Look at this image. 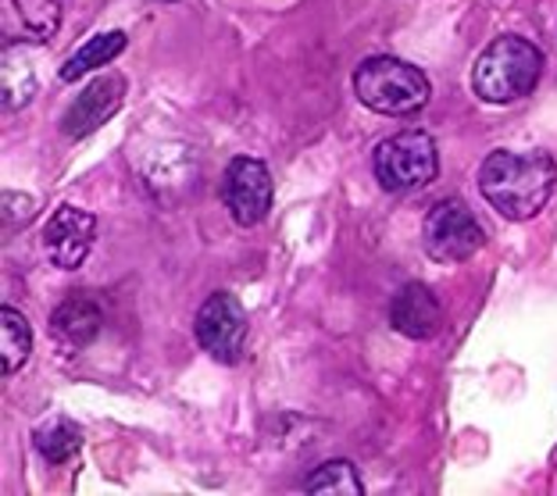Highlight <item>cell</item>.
I'll return each mask as SVG.
<instances>
[{
    "instance_id": "2e32d148",
    "label": "cell",
    "mask_w": 557,
    "mask_h": 496,
    "mask_svg": "<svg viewBox=\"0 0 557 496\" xmlns=\"http://www.w3.org/2000/svg\"><path fill=\"white\" fill-rule=\"evenodd\" d=\"M304 489L308 493H350V496H361L364 486L358 479V468L350 461H325L322 468H314L304 482Z\"/></svg>"
},
{
    "instance_id": "7c38bea8",
    "label": "cell",
    "mask_w": 557,
    "mask_h": 496,
    "mask_svg": "<svg viewBox=\"0 0 557 496\" xmlns=\"http://www.w3.org/2000/svg\"><path fill=\"white\" fill-rule=\"evenodd\" d=\"M104 314H100L97 300L86 294H69L50 314V336H54L65 350H83L97 339Z\"/></svg>"
},
{
    "instance_id": "8fae6325",
    "label": "cell",
    "mask_w": 557,
    "mask_h": 496,
    "mask_svg": "<svg viewBox=\"0 0 557 496\" xmlns=\"http://www.w3.org/2000/svg\"><path fill=\"white\" fill-rule=\"evenodd\" d=\"M389 325L408 339H433L443 325V308L436 294L422 283H408L389 303Z\"/></svg>"
},
{
    "instance_id": "52a82bcc",
    "label": "cell",
    "mask_w": 557,
    "mask_h": 496,
    "mask_svg": "<svg viewBox=\"0 0 557 496\" xmlns=\"http://www.w3.org/2000/svg\"><path fill=\"white\" fill-rule=\"evenodd\" d=\"M272 172L258 158H233L225 169L222 200L239 225H258L272 211Z\"/></svg>"
},
{
    "instance_id": "9a60e30c",
    "label": "cell",
    "mask_w": 557,
    "mask_h": 496,
    "mask_svg": "<svg viewBox=\"0 0 557 496\" xmlns=\"http://www.w3.org/2000/svg\"><path fill=\"white\" fill-rule=\"evenodd\" d=\"M79 447H83V436L72 422H50L47 429L36 432V450H40L44 461L50 464L72 461V457L79 454Z\"/></svg>"
},
{
    "instance_id": "4fadbf2b",
    "label": "cell",
    "mask_w": 557,
    "mask_h": 496,
    "mask_svg": "<svg viewBox=\"0 0 557 496\" xmlns=\"http://www.w3.org/2000/svg\"><path fill=\"white\" fill-rule=\"evenodd\" d=\"M125 50V33L115 29V33H100L94 36V40H86L75 54L61 65V79L65 83H75V79H83L86 72H94V69H104L111 65L119 54Z\"/></svg>"
},
{
    "instance_id": "6da1fadb",
    "label": "cell",
    "mask_w": 557,
    "mask_h": 496,
    "mask_svg": "<svg viewBox=\"0 0 557 496\" xmlns=\"http://www.w3.org/2000/svg\"><path fill=\"white\" fill-rule=\"evenodd\" d=\"M557 183V164L543 150H493L479 169V189L493 211H500L504 219L529 222L547 208Z\"/></svg>"
},
{
    "instance_id": "5b68a950",
    "label": "cell",
    "mask_w": 557,
    "mask_h": 496,
    "mask_svg": "<svg viewBox=\"0 0 557 496\" xmlns=\"http://www.w3.org/2000/svg\"><path fill=\"white\" fill-rule=\"evenodd\" d=\"M486 244L483 225L475 222V214L468 211V203L458 197L440 200L425 219V250L429 258L440 264H461L475 258Z\"/></svg>"
},
{
    "instance_id": "30bf717a",
    "label": "cell",
    "mask_w": 557,
    "mask_h": 496,
    "mask_svg": "<svg viewBox=\"0 0 557 496\" xmlns=\"http://www.w3.org/2000/svg\"><path fill=\"white\" fill-rule=\"evenodd\" d=\"M58 29V0H4L0 4V33H4L8 44H47Z\"/></svg>"
},
{
    "instance_id": "5bb4252c",
    "label": "cell",
    "mask_w": 557,
    "mask_h": 496,
    "mask_svg": "<svg viewBox=\"0 0 557 496\" xmlns=\"http://www.w3.org/2000/svg\"><path fill=\"white\" fill-rule=\"evenodd\" d=\"M0 339H4V375H15L18 368L29 361V350H33L29 322H25L15 308L0 311Z\"/></svg>"
},
{
    "instance_id": "9c48e42d",
    "label": "cell",
    "mask_w": 557,
    "mask_h": 496,
    "mask_svg": "<svg viewBox=\"0 0 557 496\" xmlns=\"http://www.w3.org/2000/svg\"><path fill=\"white\" fill-rule=\"evenodd\" d=\"M125 100V79L122 75H100L86 90L69 104L65 119H61V129L69 139H83L97 133L100 125H108V119L122 108Z\"/></svg>"
},
{
    "instance_id": "277c9868",
    "label": "cell",
    "mask_w": 557,
    "mask_h": 496,
    "mask_svg": "<svg viewBox=\"0 0 557 496\" xmlns=\"http://www.w3.org/2000/svg\"><path fill=\"white\" fill-rule=\"evenodd\" d=\"M375 179L383 183L389 194H414V189L429 186L440 175V154L436 139L429 133H397L386 136L375 147Z\"/></svg>"
},
{
    "instance_id": "3957f363",
    "label": "cell",
    "mask_w": 557,
    "mask_h": 496,
    "mask_svg": "<svg viewBox=\"0 0 557 496\" xmlns=\"http://www.w3.org/2000/svg\"><path fill=\"white\" fill-rule=\"evenodd\" d=\"M354 94L364 108L379 114H414L429 104L433 86L425 72L400 58H369L354 72Z\"/></svg>"
},
{
    "instance_id": "8992f818",
    "label": "cell",
    "mask_w": 557,
    "mask_h": 496,
    "mask_svg": "<svg viewBox=\"0 0 557 496\" xmlns=\"http://www.w3.org/2000/svg\"><path fill=\"white\" fill-rule=\"evenodd\" d=\"M197 343L205 347L214 361L236 364L244 358V343H247V311L233 294H211L205 300V308L197 314Z\"/></svg>"
},
{
    "instance_id": "ba28073f",
    "label": "cell",
    "mask_w": 557,
    "mask_h": 496,
    "mask_svg": "<svg viewBox=\"0 0 557 496\" xmlns=\"http://www.w3.org/2000/svg\"><path fill=\"white\" fill-rule=\"evenodd\" d=\"M97 239V219L90 211H79L72 203H61V208L50 214V222L44 228V250L54 269H79V264L90 258Z\"/></svg>"
},
{
    "instance_id": "7a4b0ae2",
    "label": "cell",
    "mask_w": 557,
    "mask_h": 496,
    "mask_svg": "<svg viewBox=\"0 0 557 496\" xmlns=\"http://www.w3.org/2000/svg\"><path fill=\"white\" fill-rule=\"evenodd\" d=\"M543 75V54L522 36H500L479 54L472 86L486 104H515L536 90Z\"/></svg>"
}]
</instances>
